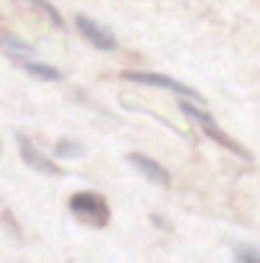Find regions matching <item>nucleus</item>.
<instances>
[{
  "instance_id": "nucleus-10",
  "label": "nucleus",
  "mask_w": 260,
  "mask_h": 263,
  "mask_svg": "<svg viewBox=\"0 0 260 263\" xmlns=\"http://www.w3.org/2000/svg\"><path fill=\"white\" fill-rule=\"evenodd\" d=\"M53 154L62 160H82L84 157V146L76 140H56V146H53Z\"/></svg>"
},
{
  "instance_id": "nucleus-6",
  "label": "nucleus",
  "mask_w": 260,
  "mask_h": 263,
  "mask_svg": "<svg viewBox=\"0 0 260 263\" xmlns=\"http://www.w3.org/2000/svg\"><path fill=\"white\" fill-rule=\"evenodd\" d=\"M126 162H129L132 168H137V171L143 174L148 182H154V185H159V187H171V177H168V171H165V168L159 165V162H154L151 157L132 152V154H126Z\"/></svg>"
},
{
  "instance_id": "nucleus-1",
  "label": "nucleus",
  "mask_w": 260,
  "mask_h": 263,
  "mask_svg": "<svg viewBox=\"0 0 260 263\" xmlns=\"http://www.w3.org/2000/svg\"><path fill=\"white\" fill-rule=\"evenodd\" d=\"M196 104H199V101H193V104H190V98H188V101L182 98V112H185V115H188L190 121H193V123H196V126H199L202 132H204V135L210 137V140H215L218 146L230 148L232 154H238V157L249 160V152H246V148L241 146L238 140H232V137L227 135V132L221 129V126H218V121H215V118L210 115V112H204L202 106H196Z\"/></svg>"
},
{
  "instance_id": "nucleus-5",
  "label": "nucleus",
  "mask_w": 260,
  "mask_h": 263,
  "mask_svg": "<svg viewBox=\"0 0 260 263\" xmlns=\"http://www.w3.org/2000/svg\"><path fill=\"white\" fill-rule=\"evenodd\" d=\"M76 28H78V34H82L92 48H98V51H117V40H115V34H112L109 28L98 26V23H95V20H90V17L76 14Z\"/></svg>"
},
{
  "instance_id": "nucleus-8",
  "label": "nucleus",
  "mask_w": 260,
  "mask_h": 263,
  "mask_svg": "<svg viewBox=\"0 0 260 263\" xmlns=\"http://www.w3.org/2000/svg\"><path fill=\"white\" fill-rule=\"evenodd\" d=\"M17 67H23L28 76H34V79H39V81H59V79H62V70H56L53 65H45V62H39L36 56H28V59H23Z\"/></svg>"
},
{
  "instance_id": "nucleus-4",
  "label": "nucleus",
  "mask_w": 260,
  "mask_h": 263,
  "mask_svg": "<svg viewBox=\"0 0 260 263\" xmlns=\"http://www.w3.org/2000/svg\"><path fill=\"white\" fill-rule=\"evenodd\" d=\"M14 140H17V148H20V157H23V162H26L28 168H34V171H39V174H48V177H62V174H65L56 162H53L51 157H45V154L34 146V140L26 137L23 132L14 135Z\"/></svg>"
},
{
  "instance_id": "nucleus-11",
  "label": "nucleus",
  "mask_w": 260,
  "mask_h": 263,
  "mask_svg": "<svg viewBox=\"0 0 260 263\" xmlns=\"http://www.w3.org/2000/svg\"><path fill=\"white\" fill-rule=\"evenodd\" d=\"M235 260H241V263L255 260V263H260V249H255V247H238V249H235Z\"/></svg>"
},
{
  "instance_id": "nucleus-3",
  "label": "nucleus",
  "mask_w": 260,
  "mask_h": 263,
  "mask_svg": "<svg viewBox=\"0 0 260 263\" xmlns=\"http://www.w3.org/2000/svg\"><path fill=\"white\" fill-rule=\"evenodd\" d=\"M126 81H134V84H148V87H159V90H171L182 98H190V101H199L202 104V96L193 90V87L182 84V81L171 79V76H159V73H146V70H126L123 73Z\"/></svg>"
},
{
  "instance_id": "nucleus-2",
  "label": "nucleus",
  "mask_w": 260,
  "mask_h": 263,
  "mask_svg": "<svg viewBox=\"0 0 260 263\" xmlns=\"http://www.w3.org/2000/svg\"><path fill=\"white\" fill-rule=\"evenodd\" d=\"M70 213L78 218V221L90 224V227H107L109 224V204L101 193L95 191H78L70 196L67 202Z\"/></svg>"
},
{
  "instance_id": "nucleus-7",
  "label": "nucleus",
  "mask_w": 260,
  "mask_h": 263,
  "mask_svg": "<svg viewBox=\"0 0 260 263\" xmlns=\"http://www.w3.org/2000/svg\"><path fill=\"white\" fill-rule=\"evenodd\" d=\"M0 51L9 56L14 65H20V62L28 59V56H36L34 53V45L23 42L17 34H11V31H6V28H0Z\"/></svg>"
},
{
  "instance_id": "nucleus-9",
  "label": "nucleus",
  "mask_w": 260,
  "mask_h": 263,
  "mask_svg": "<svg viewBox=\"0 0 260 263\" xmlns=\"http://www.w3.org/2000/svg\"><path fill=\"white\" fill-rule=\"evenodd\" d=\"M26 3H28V6H34V9L39 11V14H45L48 20H51V26H53V28H62V31L67 28V26H65V20H62V14H59V9L51 3V0H26Z\"/></svg>"
}]
</instances>
